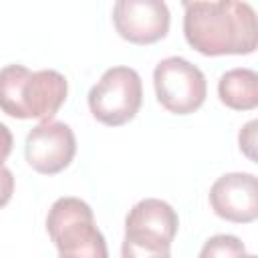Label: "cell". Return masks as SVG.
Segmentation results:
<instances>
[{"label":"cell","instance_id":"1","mask_svg":"<svg viewBox=\"0 0 258 258\" xmlns=\"http://www.w3.org/2000/svg\"><path fill=\"white\" fill-rule=\"evenodd\" d=\"M183 34L206 56L250 54L256 48V12L244 0H204L185 6Z\"/></svg>","mask_w":258,"mask_h":258},{"label":"cell","instance_id":"2","mask_svg":"<svg viewBox=\"0 0 258 258\" xmlns=\"http://www.w3.org/2000/svg\"><path fill=\"white\" fill-rule=\"evenodd\" d=\"M67 79L58 71H28L8 64L0 71V111L14 119H52L67 99Z\"/></svg>","mask_w":258,"mask_h":258},{"label":"cell","instance_id":"3","mask_svg":"<svg viewBox=\"0 0 258 258\" xmlns=\"http://www.w3.org/2000/svg\"><path fill=\"white\" fill-rule=\"evenodd\" d=\"M46 232L64 258H107V244L93 210L79 198H58L46 216Z\"/></svg>","mask_w":258,"mask_h":258},{"label":"cell","instance_id":"4","mask_svg":"<svg viewBox=\"0 0 258 258\" xmlns=\"http://www.w3.org/2000/svg\"><path fill=\"white\" fill-rule=\"evenodd\" d=\"M179 220L175 210L157 198L137 202L125 218L123 258H167Z\"/></svg>","mask_w":258,"mask_h":258},{"label":"cell","instance_id":"5","mask_svg":"<svg viewBox=\"0 0 258 258\" xmlns=\"http://www.w3.org/2000/svg\"><path fill=\"white\" fill-rule=\"evenodd\" d=\"M143 101L141 77L131 67H113L89 91V109L93 117L109 127L131 121Z\"/></svg>","mask_w":258,"mask_h":258},{"label":"cell","instance_id":"6","mask_svg":"<svg viewBox=\"0 0 258 258\" xmlns=\"http://www.w3.org/2000/svg\"><path fill=\"white\" fill-rule=\"evenodd\" d=\"M153 87L163 109L175 115L198 111L208 95L204 73L181 56H167L153 71Z\"/></svg>","mask_w":258,"mask_h":258},{"label":"cell","instance_id":"7","mask_svg":"<svg viewBox=\"0 0 258 258\" xmlns=\"http://www.w3.org/2000/svg\"><path fill=\"white\" fill-rule=\"evenodd\" d=\"M77 153L73 129L54 119H44L26 135L24 155L28 165L44 175H54L71 165Z\"/></svg>","mask_w":258,"mask_h":258},{"label":"cell","instance_id":"8","mask_svg":"<svg viewBox=\"0 0 258 258\" xmlns=\"http://www.w3.org/2000/svg\"><path fill=\"white\" fill-rule=\"evenodd\" d=\"M171 14L163 0H115L113 24L133 44H153L169 30Z\"/></svg>","mask_w":258,"mask_h":258},{"label":"cell","instance_id":"9","mask_svg":"<svg viewBox=\"0 0 258 258\" xmlns=\"http://www.w3.org/2000/svg\"><path fill=\"white\" fill-rule=\"evenodd\" d=\"M210 206L216 216L236 224L258 218V179L252 173H226L210 187Z\"/></svg>","mask_w":258,"mask_h":258},{"label":"cell","instance_id":"10","mask_svg":"<svg viewBox=\"0 0 258 258\" xmlns=\"http://www.w3.org/2000/svg\"><path fill=\"white\" fill-rule=\"evenodd\" d=\"M220 101L236 111H250L258 105V75L252 69H232L220 77Z\"/></svg>","mask_w":258,"mask_h":258},{"label":"cell","instance_id":"11","mask_svg":"<svg viewBox=\"0 0 258 258\" xmlns=\"http://www.w3.org/2000/svg\"><path fill=\"white\" fill-rule=\"evenodd\" d=\"M242 254H246L244 244L236 236H226V234L210 238L200 252V256L204 258L206 256H242Z\"/></svg>","mask_w":258,"mask_h":258},{"label":"cell","instance_id":"12","mask_svg":"<svg viewBox=\"0 0 258 258\" xmlns=\"http://www.w3.org/2000/svg\"><path fill=\"white\" fill-rule=\"evenodd\" d=\"M14 191V175L8 167L0 165V208H4Z\"/></svg>","mask_w":258,"mask_h":258},{"label":"cell","instance_id":"13","mask_svg":"<svg viewBox=\"0 0 258 258\" xmlns=\"http://www.w3.org/2000/svg\"><path fill=\"white\" fill-rule=\"evenodd\" d=\"M254 133H256V121H250L244 125V129L240 131V149L250 157L254 159Z\"/></svg>","mask_w":258,"mask_h":258},{"label":"cell","instance_id":"14","mask_svg":"<svg viewBox=\"0 0 258 258\" xmlns=\"http://www.w3.org/2000/svg\"><path fill=\"white\" fill-rule=\"evenodd\" d=\"M12 143H14V139H12L10 129L4 123H0V165H4V161L8 159V155L12 151Z\"/></svg>","mask_w":258,"mask_h":258},{"label":"cell","instance_id":"15","mask_svg":"<svg viewBox=\"0 0 258 258\" xmlns=\"http://www.w3.org/2000/svg\"><path fill=\"white\" fill-rule=\"evenodd\" d=\"M183 6H189V4H194V2H204V0H179Z\"/></svg>","mask_w":258,"mask_h":258}]
</instances>
